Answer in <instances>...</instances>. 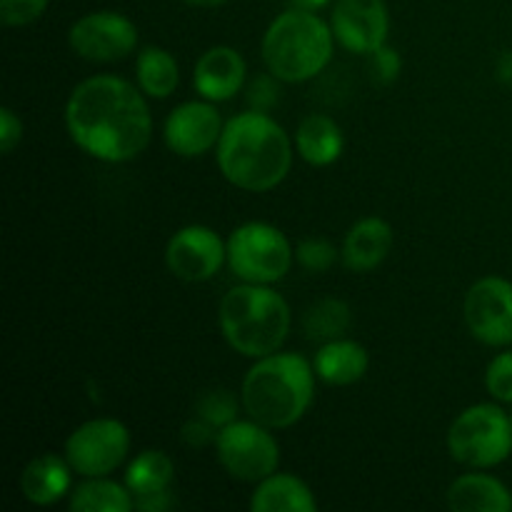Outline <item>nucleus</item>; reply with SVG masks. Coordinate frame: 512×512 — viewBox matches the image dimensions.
<instances>
[{"label": "nucleus", "mask_w": 512, "mask_h": 512, "mask_svg": "<svg viewBox=\"0 0 512 512\" xmlns=\"http://www.w3.org/2000/svg\"><path fill=\"white\" fill-rule=\"evenodd\" d=\"M65 125L73 143L103 163H128L153 138V115L143 93L118 75H93L75 85Z\"/></svg>", "instance_id": "f257e3e1"}, {"label": "nucleus", "mask_w": 512, "mask_h": 512, "mask_svg": "<svg viewBox=\"0 0 512 512\" xmlns=\"http://www.w3.org/2000/svg\"><path fill=\"white\" fill-rule=\"evenodd\" d=\"M215 155L223 178L248 193L278 188L293 165L288 133L265 110H248L230 118Z\"/></svg>", "instance_id": "f03ea898"}, {"label": "nucleus", "mask_w": 512, "mask_h": 512, "mask_svg": "<svg viewBox=\"0 0 512 512\" xmlns=\"http://www.w3.org/2000/svg\"><path fill=\"white\" fill-rule=\"evenodd\" d=\"M315 368L298 353H270L248 370L240 400L248 418L283 430L308 413L315 395Z\"/></svg>", "instance_id": "7ed1b4c3"}, {"label": "nucleus", "mask_w": 512, "mask_h": 512, "mask_svg": "<svg viewBox=\"0 0 512 512\" xmlns=\"http://www.w3.org/2000/svg\"><path fill=\"white\" fill-rule=\"evenodd\" d=\"M220 330L233 350L245 358L278 353L290 333V308L270 285L243 283L228 290L218 310Z\"/></svg>", "instance_id": "20e7f679"}, {"label": "nucleus", "mask_w": 512, "mask_h": 512, "mask_svg": "<svg viewBox=\"0 0 512 512\" xmlns=\"http://www.w3.org/2000/svg\"><path fill=\"white\" fill-rule=\"evenodd\" d=\"M333 28L310 10H285L263 35V60L273 78L305 83L325 70L335 50Z\"/></svg>", "instance_id": "39448f33"}, {"label": "nucleus", "mask_w": 512, "mask_h": 512, "mask_svg": "<svg viewBox=\"0 0 512 512\" xmlns=\"http://www.w3.org/2000/svg\"><path fill=\"white\" fill-rule=\"evenodd\" d=\"M448 450L465 468H495L512 453V418L498 405H473L450 425Z\"/></svg>", "instance_id": "423d86ee"}, {"label": "nucleus", "mask_w": 512, "mask_h": 512, "mask_svg": "<svg viewBox=\"0 0 512 512\" xmlns=\"http://www.w3.org/2000/svg\"><path fill=\"white\" fill-rule=\"evenodd\" d=\"M228 265L243 283L273 285L293 265V248L275 225L245 223L230 233Z\"/></svg>", "instance_id": "0eeeda50"}, {"label": "nucleus", "mask_w": 512, "mask_h": 512, "mask_svg": "<svg viewBox=\"0 0 512 512\" xmlns=\"http://www.w3.org/2000/svg\"><path fill=\"white\" fill-rule=\"evenodd\" d=\"M215 453L220 465L243 483H260L268 475L278 473L280 448L270 428L258 420H233L220 428L215 438Z\"/></svg>", "instance_id": "6e6552de"}, {"label": "nucleus", "mask_w": 512, "mask_h": 512, "mask_svg": "<svg viewBox=\"0 0 512 512\" xmlns=\"http://www.w3.org/2000/svg\"><path fill=\"white\" fill-rule=\"evenodd\" d=\"M128 453V428L113 418L88 420L75 428L65 443V458L70 468L83 478H108L123 465Z\"/></svg>", "instance_id": "1a4fd4ad"}, {"label": "nucleus", "mask_w": 512, "mask_h": 512, "mask_svg": "<svg viewBox=\"0 0 512 512\" xmlns=\"http://www.w3.org/2000/svg\"><path fill=\"white\" fill-rule=\"evenodd\" d=\"M68 40L80 58L93 63H115L135 50L138 28L133 20L115 10H98L75 20Z\"/></svg>", "instance_id": "9d476101"}, {"label": "nucleus", "mask_w": 512, "mask_h": 512, "mask_svg": "<svg viewBox=\"0 0 512 512\" xmlns=\"http://www.w3.org/2000/svg\"><path fill=\"white\" fill-rule=\"evenodd\" d=\"M465 323L475 340L485 345L512 343V283L498 275L480 278L465 295Z\"/></svg>", "instance_id": "9b49d317"}, {"label": "nucleus", "mask_w": 512, "mask_h": 512, "mask_svg": "<svg viewBox=\"0 0 512 512\" xmlns=\"http://www.w3.org/2000/svg\"><path fill=\"white\" fill-rule=\"evenodd\" d=\"M228 260V243L220 240L208 225H188L170 238L165 248V263L178 280L205 283Z\"/></svg>", "instance_id": "f8f14e48"}, {"label": "nucleus", "mask_w": 512, "mask_h": 512, "mask_svg": "<svg viewBox=\"0 0 512 512\" xmlns=\"http://www.w3.org/2000/svg\"><path fill=\"white\" fill-rule=\"evenodd\" d=\"M330 28L345 50L370 55L388 40V5L385 0H335Z\"/></svg>", "instance_id": "ddd939ff"}, {"label": "nucleus", "mask_w": 512, "mask_h": 512, "mask_svg": "<svg viewBox=\"0 0 512 512\" xmlns=\"http://www.w3.org/2000/svg\"><path fill=\"white\" fill-rule=\"evenodd\" d=\"M223 118L210 100H188L178 105L165 120V143L180 158H200L218 148L223 135Z\"/></svg>", "instance_id": "4468645a"}, {"label": "nucleus", "mask_w": 512, "mask_h": 512, "mask_svg": "<svg viewBox=\"0 0 512 512\" xmlns=\"http://www.w3.org/2000/svg\"><path fill=\"white\" fill-rule=\"evenodd\" d=\"M245 83V60L230 45H215L205 50L193 70V85L200 98L210 103H223L235 98Z\"/></svg>", "instance_id": "2eb2a0df"}, {"label": "nucleus", "mask_w": 512, "mask_h": 512, "mask_svg": "<svg viewBox=\"0 0 512 512\" xmlns=\"http://www.w3.org/2000/svg\"><path fill=\"white\" fill-rule=\"evenodd\" d=\"M393 248V228L383 218H363L348 230L343 243V263L355 273L375 270Z\"/></svg>", "instance_id": "dca6fc26"}, {"label": "nucleus", "mask_w": 512, "mask_h": 512, "mask_svg": "<svg viewBox=\"0 0 512 512\" xmlns=\"http://www.w3.org/2000/svg\"><path fill=\"white\" fill-rule=\"evenodd\" d=\"M70 473H73V468H70L68 458L43 453L30 460L23 473H20V493L28 503L40 505V508L53 505L68 495Z\"/></svg>", "instance_id": "f3484780"}, {"label": "nucleus", "mask_w": 512, "mask_h": 512, "mask_svg": "<svg viewBox=\"0 0 512 512\" xmlns=\"http://www.w3.org/2000/svg\"><path fill=\"white\" fill-rule=\"evenodd\" d=\"M448 505L455 512H510L512 493L493 475L468 473L453 480Z\"/></svg>", "instance_id": "a211bd4d"}, {"label": "nucleus", "mask_w": 512, "mask_h": 512, "mask_svg": "<svg viewBox=\"0 0 512 512\" xmlns=\"http://www.w3.org/2000/svg\"><path fill=\"white\" fill-rule=\"evenodd\" d=\"M368 353L355 340H328L313 360L315 375L328 385H353L368 373Z\"/></svg>", "instance_id": "6ab92c4d"}, {"label": "nucleus", "mask_w": 512, "mask_h": 512, "mask_svg": "<svg viewBox=\"0 0 512 512\" xmlns=\"http://www.w3.org/2000/svg\"><path fill=\"white\" fill-rule=\"evenodd\" d=\"M318 503L308 485L295 475L273 473L260 480L250 498L253 512H315Z\"/></svg>", "instance_id": "aec40b11"}, {"label": "nucleus", "mask_w": 512, "mask_h": 512, "mask_svg": "<svg viewBox=\"0 0 512 512\" xmlns=\"http://www.w3.org/2000/svg\"><path fill=\"white\" fill-rule=\"evenodd\" d=\"M343 130L328 115L313 113L298 125V133H295V145H298V153L305 163L315 165V168H325V165H333L335 160L343 153Z\"/></svg>", "instance_id": "412c9836"}, {"label": "nucleus", "mask_w": 512, "mask_h": 512, "mask_svg": "<svg viewBox=\"0 0 512 512\" xmlns=\"http://www.w3.org/2000/svg\"><path fill=\"white\" fill-rule=\"evenodd\" d=\"M73 512H130L135 510V498L128 485L113 483L105 478H85L70 493Z\"/></svg>", "instance_id": "4be33fe9"}, {"label": "nucleus", "mask_w": 512, "mask_h": 512, "mask_svg": "<svg viewBox=\"0 0 512 512\" xmlns=\"http://www.w3.org/2000/svg\"><path fill=\"white\" fill-rule=\"evenodd\" d=\"M138 85L150 98H170L180 85V68L168 50L158 45H148L140 50L138 63Z\"/></svg>", "instance_id": "5701e85b"}, {"label": "nucleus", "mask_w": 512, "mask_h": 512, "mask_svg": "<svg viewBox=\"0 0 512 512\" xmlns=\"http://www.w3.org/2000/svg\"><path fill=\"white\" fill-rule=\"evenodd\" d=\"M175 478V465L163 450H145L125 470V485L133 498L165 493Z\"/></svg>", "instance_id": "b1692460"}, {"label": "nucleus", "mask_w": 512, "mask_h": 512, "mask_svg": "<svg viewBox=\"0 0 512 512\" xmlns=\"http://www.w3.org/2000/svg\"><path fill=\"white\" fill-rule=\"evenodd\" d=\"M350 328V308L348 303L335 298H325L315 303L305 313V333L310 340H338Z\"/></svg>", "instance_id": "393cba45"}, {"label": "nucleus", "mask_w": 512, "mask_h": 512, "mask_svg": "<svg viewBox=\"0 0 512 512\" xmlns=\"http://www.w3.org/2000/svg\"><path fill=\"white\" fill-rule=\"evenodd\" d=\"M235 410H238V403H235V398L228 393V390H213V393L200 398L198 418L208 420L213 428L220 430L228 423H233Z\"/></svg>", "instance_id": "a878e982"}, {"label": "nucleus", "mask_w": 512, "mask_h": 512, "mask_svg": "<svg viewBox=\"0 0 512 512\" xmlns=\"http://www.w3.org/2000/svg\"><path fill=\"white\" fill-rule=\"evenodd\" d=\"M295 258L310 273H325L328 268H333V263L338 260V250L333 243H328L325 238H308L298 245L295 250Z\"/></svg>", "instance_id": "bb28decb"}, {"label": "nucleus", "mask_w": 512, "mask_h": 512, "mask_svg": "<svg viewBox=\"0 0 512 512\" xmlns=\"http://www.w3.org/2000/svg\"><path fill=\"white\" fill-rule=\"evenodd\" d=\"M485 385L495 400L512 403V350L490 360L488 370H485Z\"/></svg>", "instance_id": "cd10ccee"}, {"label": "nucleus", "mask_w": 512, "mask_h": 512, "mask_svg": "<svg viewBox=\"0 0 512 512\" xmlns=\"http://www.w3.org/2000/svg\"><path fill=\"white\" fill-rule=\"evenodd\" d=\"M50 0H0V20L8 28H23L45 13Z\"/></svg>", "instance_id": "c85d7f7f"}, {"label": "nucleus", "mask_w": 512, "mask_h": 512, "mask_svg": "<svg viewBox=\"0 0 512 512\" xmlns=\"http://www.w3.org/2000/svg\"><path fill=\"white\" fill-rule=\"evenodd\" d=\"M23 140V120L15 115L13 108L0 110V153L10 155L15 145Z\"/></svg>", "instance_id": "c756f323"}, {"label": "nucleus", "mask_w": 512, "mask_h": 512, "mask_svg": "<svg viewBox=\"0 0 512 512\" xmlns=\"http://www.w3.org/2000/svg\"><path fill=\"white\" fill-rule=\"evenodd\" d=\"M370 55H373L375 78H378L380 83H393L400 73L398 53H395L393 48H388V45H383V48H378L375 53H370Z\"/></svg>", "instance_id": "7c9ffc66"}, {"label": "nucleus", "mask_w": 512, "mask_h": 512, "mask_svg": "<svg viewBox=\"0 0 512 512\" xmlns=\"http://www.w3.org/2000/svg\"><path fill=\"white\" fill-rule=\"evenodd\" d=\"M218 433H220V430L213 428L208 420L195 418V420H190V423L183 428V440L190 445V448H203V445L215 443Z\"/></svg>", "instance_id": "2f4dec72"}, {"label": "nucleus", "mask_w": 512, "mask_h": 512, "mask_svg": "<svg viewBox=\"0 0 512 512\" xmlns=\"http://www.w3.org/2000/svg\"><path fill=\"white\" fill-rule=\"evenodd\" d=\"M173 505V493L165 490V493L145 495V498H135V510H148V512H163Z\"/></svg>", "instance_id": "473e14b6"}, {"label": "nucleus", "mask_w": 512, "mask_h": 512, "mask_svg": "<svg viewBox=\"0 0 512 512\" xmlns=\"http://www.w3.org/2000/svg\"><path fill=\"white\" fill-rule=\"evenodd\" d=\"M498 78L503 83H512V50H505L498 60Z\"/></svg>", "instance_id": "72a5a7b5"}, {"label": "nucleus", "mask_w": 512, "mask_h": 512, "mask_svg": "<svg viewBox=\"0 0 512 512\" xmlns=\"http://www.w3.org/2000/svg\"><path fill=\"white\" fill-rule=\"evenodd\" d=\"M293 3V8H300V10H310V13H318L323 5H328L330 0H290Z\"/></svg>", "instance_id": "f704fd0d"}, {"label": "nucleus", "mask_w": 512, "mask_h": 512, "mask_svg": "<svg viewBox=\"0 0 512 512\" xmlns=\"http://www.w3.org/2000/svg\"><path fill=\"white\" fill-rule=\"evenodd\" d=\"M188 5H195V8H218L225 0H185Z\"/></svg>", "instance_id": "c9c22d12"}, {"label": "nucleus", "mask_w": 512, "mask_h": 512, "mask_svg": "<svg viewBox=\"0 0 512 512\" xmlns=\"http://www.w3.org/2000/svg\"><path fill=\"white\" fill-rule=\"evenodd\" d=\"M510 418H512V415H510Z\"/></svg>", "instance_id": "e433bc0d"}]
</instances>
